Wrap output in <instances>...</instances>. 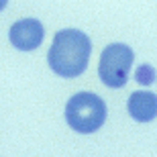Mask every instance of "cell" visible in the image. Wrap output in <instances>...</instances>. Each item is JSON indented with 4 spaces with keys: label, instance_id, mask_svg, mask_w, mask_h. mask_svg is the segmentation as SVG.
Listing matches in <instances>:
<instances>
[{
    "label": "cell",
    "instance_id": "obj_1",
    "mask_svg": "<svg viewBox=\"0 0 157 157\" xmlns=\"http://www.w3.org/2000/svg\"><path fill=\"white\" fill-rule=\"evenodd\" d=\"M92 53V41L78 29H61L55 33L51 49L47 53V63L61 78H78L88 67Z\"/></svg>",
    "mask_w": 157,
    "mask_h": 157
},
{
    "label": "cell",
    "instance_id": "obj_2",
    "mask_svg": "<svg viewBox=\"0 0 157 157\" xmlns=\"http://www.w3.org/2000/svg\"><path fill=\"white\" fill-rule=\"evenodd\" d=\"M65 121L71 131L82 135L96 133L106 121V104L98 94L78 92L65 104Z\"/></svg>",
    "mask_w": 157,
    "mask_h": 157
},
{
    "label": "cell",
    "instance_id": "obj_3",
    "mask_svg": "<svg viewBox=\"0 0 157 157\" xmlns=\"http://www.w3.org/2000/svg\"><path fill=\"white\" fill-rule=\"evenodd\" d=\"M135 53L124 43H110L100 55L98 76L108 88H122L128 82V71L133 65Z\"/></svg>",
    "mask_w": 157,
    "mask_h": 157
},
{
    "label": "cell",
    "instance_id": "obj_4",
    "mask_svg": "<svg viewBox=\"0 0 157 157\" xmlns=\"http://www.w3.org/2000/svg\"><path fill=\"white\" fill-rule=\"evenodd\" d=\"M45 29L37 18H23L10 27L8 31V39L18 51H33L43 43Z\"/></svg>",
    "mask_w": 157,
    "mask_h": 157
},
{
    "label": "cell",
    "instance_id": "obj_5",
    "mask_svg": "<svg viewBox=\"0 0 157 157\" xmlns=\"http://www.w3.org/2000/svg\"><path fill=\"white\" fill-rule=\"evenodd\" d=\"M127 108L137 122H151L157 117V94L145 90L133 92L127 102Z\"/></svg>",
    "mask_w": 157,
    "mask_h": 157
},
{
    "label": "cell",
    "instance_id": "obj_6",
    "mask_svg": "<svg viewBox=\"0 0 157 157\" xmlns=\"http://www.w3.org/2000/svg\"><path fill=\"white\" fill-rule=\"evenodd\" d=\"M135 80H137V84H141V86H151L153 82L157 80V71L153 65L149 63H143L137 67V71H135Z\"/></svg>",
    "mask_w": 157,
    "mask_h": 157
},
{
    "label": "cell",
    "instance_id": "obj_7",
    "mask_svg": "<svg viewBox=\"0 0 157 157\" xmlns=\"http://www.w3.org/2000/svg\"><path fill=\"white\" fill-rule=\"evenodd\" d=\"M6 2H8V0H0V10H4V6H6Z\"/></svg>",
    "mask_w": 157,
    "mask_h": 157
}]
</instances>
